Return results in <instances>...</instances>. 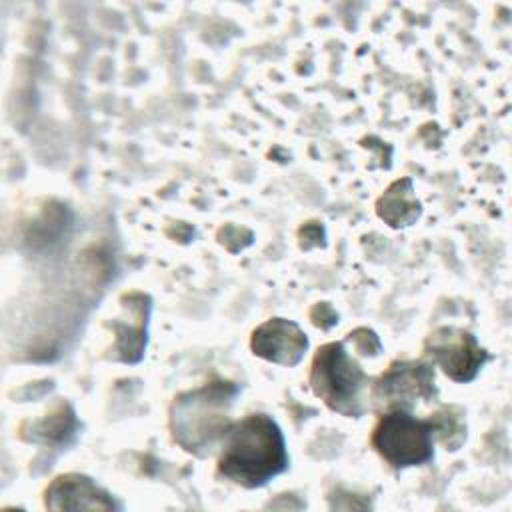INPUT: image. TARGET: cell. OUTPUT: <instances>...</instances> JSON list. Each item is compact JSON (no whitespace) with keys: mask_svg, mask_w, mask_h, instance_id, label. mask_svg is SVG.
<instances>
[{"mask_svg":"<svg viewBox=\"0 0 512 512\" xmlns=\"http://www.w3.org/2000/svg\"><path fill=\"white\" fill-rule=\"evenodd\" d=\"M412 180L402 178L388 186V190L378 198L376 212L392 228L410 226L420 216V202L412 194Z\"/></svg>","mask_w":512,"mask_h":512,"instance_id":"obj_9","label":"cell"},{"mask_svg":"<svg viewBox=\"0 0 512 512\" xmlns=\"http://www.w3.org/2000/svg\"><path fill=\"white\" fill-rule=\"evenodd\" d=\"M436 394L434 366L424 360L392 362L370 388L372 404L384 410L410 412L416 400H434Z\"/></svg>","mask_w":512,"mask_h":512,"instance_id":"obj_5","label":"cell"},{"mask_svg":"<svg viewBox=\"0 0 512 512\" xmlns=\"http://www.w3.org/2000/svg\"><path fill=\"white\" fill-rule=\"evenodd\" d=\"M464 436V426L450 408L428 420H420L408 410H386L374 426L372 446L392 468H408L430 462L436 440L456 450Z\"/></svg>","mask_w":512,"mask_h":512,"instance_id":"obj_2","label":"cell"},{"mask_svg":"<svg viewBox=\"0 0 512 512\" xmlns=\"http://www.w3.org/2000/svg\"><path fill=\"white\" fill-rule=\"evenodd\" d=\"M288 468L280 426L268 414H248L222 438L218 474L244 488H260Z\"/></svg>","mask_w":512,"mask_h":512,"instance_id":"obj_1","label":"cell"},{"mask_svg":"<svg viewBox=\"0 0 512 512\" xmlns=\"http://www.w3.org/2000/svg\"><path fill=\"white\" fill-rule=\"evenodd\" d=\"M250 348L256 356L268 362L296 366L308 350V336L292 320L270 318L254 328Z\"/></svg>","mask_w":512,"mask_h":512,"instance_id":"obj_7","label":"cell"},{"mask_svg":"<svg viewBox=\"0 0 512 512\" xmlns=\"http://www.w3.org/2000/svg\"><path fill=\"white\" fill-rule=\"evenodd\" d=\"M426 356L432 358V366H440L442 372L454 382H470L476 378L488 352L478 344L476 336L464 328L440 326L424 344Z\"/></svg>","mask_w":512,"mask_h":512,"instance_id":"obj_6","label":"cell"},{"mask_svg":"<svg viewBox=\"0 0 512 512\" xmlns=\"http://www.w3.org/2000/svg\"><path fill=\"white\" fill-rule=\"evenodd\" d=\"M370 378L358 360L346 350L344 342H328L314 354L310 368V386L324 404L348 418H360L366 412Z\"/></svg>","mask_w":512,"mask_h":512,"instance_id":"obj_4","label":"cell"},{"mask_svg":"<svg viewBox=\"0 0 512 512\" xmlns=\"http://www.w3.org/2000/svg\"><path fill=\"white\" fill-rule=\"evenodd\" d=\"M46 508L52 510H110L114 500L92 478L82 474H62L50 482L44 496Z\"/></svg>","mask_w":512,"mask_h":512,"instance_id":"obj_8","label":"cell"},{"mask_svg":"<svg viewBox=\"0 0 512 512\" xmlns=\"http://www.w3.org/2000/svg\"><path fill=\"white\" fill-rule=\"evenodd\" d=\"M238 386L232 382H210L180 394L170 410L174 440L196 456L210 454L230 428L228 410Z\"/></svg>","mask_w":512,"mask_h":512,"instance_id":"obj_3","label":"cell"}]
</instances>
